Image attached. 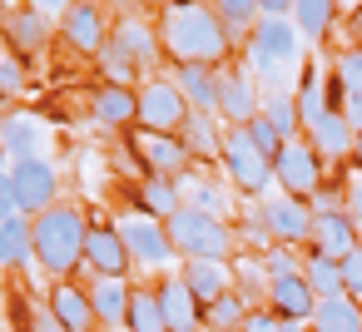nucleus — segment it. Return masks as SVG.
<instances>
[{"label": "nucleus", "mask_w": 362, "mask_h": 332, "mask_svg": "<svg viewBox=\"0 0 362 332\" xmlns=\"http://www.w3.org/2000/svg\"><path fill=\"white\" fill-rule=\"evenodd\" d=\"M164 233L174 243V253L184 258H218V263H233V228L214 213H199V208H179L174 218H164Z\"/></svg>", "instance_id": "nucleus-4"}, {"label": "nucleus", "mask_w": 362, "mask_h": 332, "mask_svg": "<svg viewBox=\"0 0 362 332\" xmlns=\"http://www.w3.org/2000/svg\"><path fill=\"white\" fill-rule=\"evenodd\" d=\"M85 292H90V302H95V317H100V327H115V322H124V312H129V287H124V278H95Z\"/></svg>", "instance_id": "nucleus-27"}, {"label": "nucleus", "mask_w": 362, "mask_h": 332, "mask_svg": "<svg viewBox=\"0 0 362 332\" xmlns=\"http://www.w3.org/2000/svg\"><path fill=\"white\" fill-rule=\"evenodd\" d=\"M139 114V95L134 90H119V85H100L95 90V119L100 124H134Z\"/></svg>", "instance_id": "nucleus-30"}, {"label": "nucleus", "mask_w": 362, "mask_h": 332, "mask_svg": "<svg viewBox=\"0 0 362 332\" xmlns=\"http://www.w3.org/2000/svg\"><path fill=\"white\" fill-rule=\"evenodd\" d=\"M248 312H253V307H248L243 292H223V297H214V302L204 307V327H209V332H238Z\"/></svg>", "instance_id": "nucleus-33"}, {"label": "nucleus", "mask_w": 362, "mask_h": 332, "mask_svg": "<svg viewBox=\"0 0 362 332\" xmlns=\"http://www.w3.org/2000/svg\"><path fill=\"white\" fill-rule=\"evenodd\" d=\"M179 332H209V327H179Z\"/></svg>", "instance_id": "nucleus-55"}, {"label": "nucleus", "mask_w": 362, "mask_h": 332, "mask_svg": "<svg viewBox=\"0 0 362 332\" xmlns=\"http://www.w3.org/2000/svg\"><path fill=\"white\" fill-rule=\"evenodd\" d=\"M258 11H263V16H278V20H288V16H293V0H258Z\"/></svg>", "instance_id": "nucleus-51"}, {"label": "nucleus", "mask_w": 362, "mask_h": 332, "mask_svg": "<svg viewBox=\"0 0 362 332\" xmlns=\"http://www.w3.org/2000/svg\"><path fill=\"white\" fill-rule=\"evenodd\" d=\"M174 85L189 100V109L218 114V70H209V65H174Z\"/></svg>", "instance_id": "nucleus-22"}, {"label": "nucleus", "mask_w": 362, "mask_h": 332, "mask_svg": "<svg viewBox=\"0 0 362 332\" xmlns=\"http://www.w3.org/2000/svg\"><path fill=\"white\" fill-rule=\"evenodd\" d=\"M110 40H115V45H119V50H124V55H129V60H134L139 70H154V65L164 60V45H159V30H154L149 20H119Z\"/></svg>", "instance_id": "nucleus-19"}, {"label": "nucleus", "mask_w": 362, "mask_h": 332, "mask_svg": "<svg viewBox=\"0 0 362 332\" xmlns=\"http://www.w3.org/2000/svg\"><path fill=\"white\" fill-rule=\"evenodd\" d=\"M223 169H228V179H233V189L238 194H248V198H258L268 184H273V159L253 144V134H248V124H238V129H228L223 134Z\"/></svg>", "instance_id": "nucleus-5"}, {"label": "nucleus", "mask_w": 362, "mask_h": 332, "mask_svg": "<svg viewBox=\"0 0 362 332\" xmlns=\"http://www.w3.org/2000/svg\"><path fill=\"white\" fill-rule=\"evenodd\" d=\"M293 100H298V119H303V134H308L327 114V75L317 65H308L303 80H298V90H293Z\"/></svg>", "instance_id": "nucleus-26"}, {"label": "nucleus", "mask_w": 362, "mask_h": 332, "mask_svg": "<svg viewBox=\"0 0 362 332\" xmlns=\"http://www.w3.org/2000/svg\"><path fill=\"white\" fill-rule=\"evenodd\" d=\"M0 149H6L11 159H40L35 149H40V124L35 119H6L0 124Z\"/></svg>", "instance_id": "nucleus-34"}, {"label": "nucleus", "mask_w": 362, "mask_h": 332, "mask_svg": "<svg viewBox=\"0 0 362 332\" xmlns=\"http://www.w3.org/2000/svg\"><path fill=\"white\" fill-rule=\"evenodd\" d=\"M179 189H184V203H189V208L214 213V218L228 223V198H223V189H214V184H189V179H179Z\"/></svg>", "instance_id": "nucleus-39"}, {"label": "nucleus", "mask_w": 362, "mask_h": 332, "mask_svg": "<svg viewBox=\"0 0 362 332\" xmlns=\"http://www.w3.org/2000/svg\"><path fill=\"white\" fill-rule=\"evenodd\" d=\"M347 35H352V45H362V0L352 6V16H347Z\"/></svg>", "instance_id": "nucleus-52"}, {"label": "nucleus", "mask_w": 362, "mask_h": 332, "mask_svg": "<svg viewBox=\"0 0 362 332\" xmlns=\"http://www.w3.org/2000/svg\"><path fill=\"white\" fill-rule=\"evenodd\" d=\"M6 35H11V45H16V50H35V45H45L50 25H45V16H40V11H16V16H11V25H6Z\"/></svg>", "instance_id": "nucleus-35"}, {"label": "nucleus", "mask_w": 362, "mask_h": 332, "mask_svg": "<svg viewBox=\"0 0 362 332\" xmlns=\"http://www.w3.org/2000/svg\"><path fill=\"white\" fill-rule=\"evenodd\" d=\"M332 75L342 80V90H347V95H362V45L342 50V55H337V70H332Z\"/></svg>", "instance_id": "nucleus-40"}, {"label": "nucleus", "mask_w": 362, "mask_h": 332, "mask_svg": "<svg viewBox=\"0 0 362 332\" xmlns=\"http://www.w3.org/2000/svg\"><path fill=\"white\" fill-rule=\"evenodd\" d=\"M134 6H159V11H164V6H169V0H134Z\"/></svg>", "instance_id": "nucleus-54"}, {"label": "nucleus", "mask_w": 362, "mask_h": 332, "mask_svg": "<svg viewBox=\"0 0 362 332\" xmlns=\"http://www.w3.org/2000/svg\"><path fill=\"white\" fill-rule=\"evenodd\" d=\"M263 114H268V124L283 139H303V119H298V100L293 95H268L263 100Z\"/></svg>", "instance_id": "nucleus-37"}, {"label": "nucleus", "mask_w": 362, "mask_h": 332, "mask_svg": "<svg viewBox=\"0 0 362 332\" xmlns=\"http://www.w3.org/2000/svg\"><path fill=\"white\" fill-rule=\"evenodd\" d=\"M11 213H21L16 208V189H11V174H0V223H6Z\"/></svg>", "instance_id": "nucleus-48"}, {"label": "nucleus", "mask_w": 362, "mask_h": 332, "mask_svg": "<svg viewBox=\"0 0 362 332\" xmlns=\"http://www.w3.org/2000/svg\"><path fill=\"white\" fill-rule=\"evenodd\" d=\"M154 297H159V307H164L169 332H179V327H204V307H199V297L184 287V278H159V283H154Z\"/></svg>", "instance_id": "nucleus-18"}, {"label": "nucleus", "mask_w": 362, "mask_h": 332, "mask_svg": "<svg viewBox=\"0 0 362 332\" xmlns=\"http://www.w3.org/2000/svg\"><path fill=\"white\" fill-rule=\"evenodd\" d=\"M352 164H357V174H362V134L352 139Z\"/></svg>", "instance_id": "nucleus-53"}, {"label": "nucleus", "mask_w": 362, "mask_h": 332, "mask_svg": "<svg viewBox=\"0 0 362 332\" xmlns=\"http://www.w3.org/2000/svg\"><path fill=\"white\" fill-rule=\"evenodd\" d=\"M337 20V0H293V25L303 40H327Z\"/></svg>", "instance_id": "nucleus-29"}, {"label": "nucleus", "mask_w": 362, "mask_h": 332, "mask_svg": "<svg viewBox=\"0 0 362 332\" xmlns=\"http://www.w3.org/2000/svg\"><path fill=\"white\" fill-rule=\"evenodd\" d=\"M179 278H184V287L199 297V307H209L214 297L233 292V263H218V258H184Z\"/></svg>", "instance_id": "nucleus-15"}, {"label": "nucleus", "mask_w": 362, "mask_h": 332, "mask_svg": "<svg viewBox=\"0 0 362 332\" xmlns=\"http://www.w3.org/2000/svg\"><path fill=\"white\" fill-rule=\"evenodd\" d=\"M308 332H362V302L352 297H322Z\"/></svg>", "instance_id": "nucleus-28"}, {"label": "nucleus", "mask_w": 362, "mask_h": 332, "mask_svg": "<svg viewBox=\"0 0 362 332\" xmlns=\"http://www.w3.org/2000/svg\"><path fill=\"white\" fill-rule=\"evenodd\" d=\"M342 114H347V124L362 134V95H347V105H342Z\"/></svg>", "instance_id": "nucleus-50"}, {"label": "nucleus", "mask_w": 362, "mask_h": 332, "mask_svg": "<svg viewBox=\"0 0 362 332\" xmlns=\"http://www.w3.org/2000/svg\"><path fill=\"white\" fill-rule=\"evenodd\" d=\"M179 139H184V149H189L194 164H214V159L223 154V134L214 129V114H204V109H194V114L184 119Z\"/></svg>", "instance_id": "nucleus-24"}, {"label": "nucleus", "mask_w": 362, "mask_h": 332, "mask_svg": "<svg viewBox=\"0 0 362 332\" xmlns=\"http://www.w3.org/2000/svg\"><path fill=\"white\" fill-rule=\"evenodd\" d=\"M115 228H119V238H124V248H129L134 263L164 268V263L174 258V243H169V233H164V218H154V213H144V208H129V213H119Z\"/></svg>", "instance_id": "nucleus-8"}, {"label": "nucleus", "mask_w": 362, "mask_h": 332, "mask_svg": "<svg viewBox=\"0 0 362 332\" xmlns=\"http://www.w3.org/2000/svg\"><path fill=\"white\" fill-rule=\"evenodd\" d=\"M263 223H268V238H273V243H283V248H308L317 213H313L308 198H288V194H283V198H268V203H263Z\"/></svg>", "instance_id": "nucleus-11"}, {"label": "nucleus", "mask_w": 362, "mask_h": 332, "mask_svg": "<svg viewBox=\"0 0 362 332\" xmlns=\"http://www.w3.org/2000/svg\"><path fill=\"white\" fill-rule=\"evenodd\" d=\"M214 16L223 20V30H228V35H243V30H253V25L263 20L258 0H214Z\"/></svg>", "instance_id": "nucleus-36"}, {"label": "nucleus", "mask_w": 362, "mask_h": 332, "mask_svg": "<svg viewBox=\"0 0 362 332\" xmlns=\"http://www.w3.org/2000/svg\"><path fill=\"white\" fill-rule=\"evenodd\" d=\"M25 332H70V327H65V322H60V317L50 312V302H45V307H35V312H30Z\"/></svg>", "instance_id": "nucleus-45"}, {"label": "nucleus", "mask_w": 362, "mask_h": 332, "mask_svg": "<svg viewBox=\"0 0 362 332\" xmlns=\"http://www.w3.org/2000/svg\"><path fill=\"white\" fill-rule=\"evenodd\" d=\"M263 273H268V283H273V278H293V273H303V258H293V248L273 243L268 258H263Z\"/></svg>", "instance_id": "nucleus-42"}, {"label": "nucleus", "mask_w": 362, "mask_h": 332, "mask_svg": "<svg viewBox=\"0 0 362 332\" xmlns=\"http://www.w3.org/2000/svg\"><path fill=\"white\" fill-rule=\"evenodd\" d=\"M273 184H278L288 198H313L317 189H327V184H322V159H317V149H313L308 139H288V144L278 149V159H273Z\"/></svg>", "instance_id": "nucleus-7"}, {"label": "nucleus", "mask_w": 362, "mask_h": 332, "mask_svg": "<svg viewBox=\"0 0 362 332\" xmlns=\"http://www.w3.org/2000/svg\"><path fill=\"white\" fill-rule=\"evenodd\" d=\"M303 139L317 149V159H322V164H327V159L337 164V159H352V139H357V129L347 124V114H342V109H327V114L303 134Z\"/></svg>", "instance_id": "nucleus-17"}, {"label": "nucleus", "mask_w": 362, "mask_h": 332, "mask_svg": "<svg viewBox=\"0 0 362 332\" xmlns=\"http://www.w3.org/2000/svg\"><path fill=\"white\" fill-rule=\"evenodd\" d=\"M303 278L313 283L317 302H322V297H347V287H342V263L327 258V253H313V248H308V258H303Z\"/></svg>", "instance_id": "nucleus-31"}, {"label": "nucleus", "mask_w": 362, "mask_h": 332, "mask_svg": "<svg viewBox=\"0 0 362 332\" xmlns=\"http://www.w3.org/2000/svg\"><path fill=\"white\" fill-rule=\"evenodd\" d=\"M298 60H303V35H298L293 16H288V20L263 16V20L253 25V35H248V65H253V80L273 85V95H288V75L298 70Z\"/></svg>", "instance_id": "nucleus-3"}, {"label": "nucleus", "mask_w": 362, "mask_h": 332, "mask_svg": "<svg viewBox=\"0 0 362 332\" xmlns=\"http://www.w3.org/2000/svg\"><path fill=\"white\" fill-rule=\"evenodd\" d=\"M357 243H362V238H357V223L337 208V213H317V223H313V243H308V248H313V253H327V258L342 263Z\"/></svg>", "instance_id": "nucleus-20"}, {"label": "nucleus", "mask_w": 362, "mask_h": 332, "mask_svg": "<svg viewBox=\"0 0 362 332\" xmlns=\"http://www.w3.org/2000/svg\"><path fill=\"white\" fill-rule=\"evenodd\" d=\"M50 312H55L70 332H95V327H100L90 292H85V287H75V283H55V287H50Z\"/></svg>", "instance_id": "nucleus-21"}, {"label": "nucleus", "mask_w": 362, "mask_h": 332, "mask_svg": "<svg viewBox=\"0 0 362 332\" xmlns=\"http://www.w3.org/2000/svg\"><path fill=\"white\" fill-rule=\"evenodd\" d=\"M124 327H129V332H169V322H164V307H159L154 287H129Z\"/></svg>", "instance_id": "nucleus-32"}, {"label": "nucleus", "mask_w": 362, "mask_h": 332, "mask_svg": "<svg viewBox=\"0 0 362 332\" xmlns=\"http://www.w3.org/2000/svg\"><path fill=\"white\" fill-rule=\"evenodd\" d=\"M95 60H100V70H105V85L134 90V70H139V65H134V60H129V55H124V50H119L115 40H110V45H105V50H100Z\"/></svg>", "instance_id": "nucleus-38"}, {"label": "nucleus", "mask_w": 362, "mask_h": 332, "mask_svg": "<svg viewBox=\"0 0 362 332\" xmlns=\"http://www.w3.org/2000/svg\"><path fill=\"white\" fill-rule=\"evenodd\" d=\"M342 213L357 223V233H362V174L347 184V194H342Z\"/></svg>", "instance_id": "nucleus-46"}, {"label": "nucleus", "mask_w": 362, "mask_h": 332, "mask_svg": "<svg viewBox=\"0 0 362 332\" xmlns=\"http://www.w3.org/2000/svg\"><path fill=\"white\" fill-rule=\"evenodd\" d=\"M11 189H16V208L21 213H45V208H55L60 198V179H55V164H45V159H16V169H11Z\"/></svg>", "instance_id": "nucleus-10"}, {"label": "nucleus", "mask_w": 362, "mask_h": 332, "mask_svg": "<svg viewBox=\"0 0 362 332\" xmlns=\"http://www.w3.org/2000/svg\"><path fill=\"white\" fill-rule=\"evenodd\" d=\"M75 6V0H30V11H40V16H65Z\"/></svg>", "instance_id": "nucleus-49"}, {"label": "nucleus", "mask_w": 362, "mask_h": 332, "mask_svg": "<svg viewBox=\"0 0 362 332\" xmlns=\"http://www.w3.org/2000/svg\"><path fill=\"white\" fill-rule=\"evenodd\" d=\"M30 258H35V218L11 213L6 223H0V263H6V268H25Z\"/></svg>", "instance_id": "nucleus-25"}, {"label": "nucleus", "mask_w": 362, "mask_h": 332, "mask_svg": "<svg viewBox=\"0 0 362 332\" xmlns=\"http://www.w3.org/2000/svg\"><path fill=\"white\" fill-rule=\"evenodd\" d=\"M342 287H347V297H352V302H362V243L342 258Z\"/></svg>", "instance_id": "nucleus-43"}, {"label": "nucleus", "mask_w": 362, "mask_h": 332, "mask_svg": "<svg viewBox=\"0 0 362 332\" xmlns=\"http://www.w3.org/2000/svg\"><path fill=\"white\" fill-rule=\"evenodd\" d=\"M11 90H21V65L11 55H0V95H11Z\"/></svg>", "instance_id": "nucleus-47"}, {"label": "nucleus", "mask_w": 362, "mask_h": 332, "mask_svg": "<svg viewBox=\"0 0 362 332\" xmlns=\"http://www.w3.org/2000/svg\"><path fill=\"white\" fill-rule=\"evenodd\" d=\"M268 307H273L283 322H313V312H317V292H313V283H308L303 273H293V278H273V283H268Z\"/></svg>", "instance_id": "nucleus-16"}, {"label": "nucleus", "mask_w": 362, "mask_h": 332, "mask_svg": "<svg viewBox=\"0 0 362 332\" xmlns=\"http://www.w3.org/2000/svg\"><path fill=\"white\" fill-rule=\"evenodd\" d=\"M134 95H139L134 129H149V134H179V129H184V119L194 114L174 80H149V85H139Z\"/></svg>", "instance_id": "nucleus-6"}, {"label": "nucleus", "mask_w": 362, "mask_h": 332, "mask_svg": "<svg viewBox=\"0 0 362 332\" xmlns=\"http://www.w3.org/2000/svg\"><path fill=\"white\" fill-rule=\"evenodd\" d=\"M60 35L80 50V55H100L110 45V30H105V11L95 0H75V6L60 16Z\"/></svg>", "instance_id": "nucleus-13"}, {"label": "nucleus", "mask_w": 362, "mask_h": 332, "mask_svg": "<svg viewBox=\"0 0 362 332\" xmlns=\"http://www.w3.org/2000/svg\"><path fill=\"white\" fill-rule=\"evenodd\" d=\"M159 30V45L174 65H209V70H223L228 50H233V35L223 30V20L214 16V6L204 0H169L154 20Z\"/></svg>", "instance_id": "nucleus-1"}, {"label": "nucleus", "mask_w": 362, "mask_h": 332, "mask_svg": "<svg viewBox=\"0 0 362 332\" xmlns=\"http://www.w3.org/2000/svg\"><path fill=\"white\" fill-rule=\"evenodd\" d=\"M85 268H90L95 278H124V273L134 268V258H129V248H124V238H119V228H115V223H95V218H90Z\"/></svg>", "instance_id": "nucleus-12"}, {"label": "nucleus", "mask_w": 362, "mask_h": 332, "mask_svg": "<svg viewBox=\"0 0 362 332\" xmlns=\"http://www.w3.org/2000/svg\"><path fill=\"white\" fill-rule=\"evenodd\" d=\"M248 134H253V144H258V149H263L268 159H278V149L288 144V139H283V134H278V129L268 124V114H263V109H258V114L248 119Z\"/></svg>", "instance_id": "nucleus-41"}, {"label": "nucleus", "mask_w": 362, "mask_h": 332, "mask_svg": "<svg viewBox=\"0 0 362 332\" xmlns=\"http://www.w3.org/2000/svg\"><path fill=\"white\" fill-rule=\"evenodd\" d=\"M258 109H263V100H258L248 70H218V114L228 119V129L248 124Z\"/></svg>", "instance_id": "nucleus-14"}, {"label": "nucleus", "mask_w": 362, "mask_h": 332, "mask_svg": "<svg viewBox=\"0 0 362 332\" xmlns=\"http://www.w3.org/2000/svg\"><path fill=\"white\" fill-rule=\"evenodd\" d=\"M85 238H90L85 208L55 203V208L35 213V263H40L55 283H70V273L85 263Z\"/></svg>", "instance_id": "nucleus-2"}, {"label": "nucleus", "mask_w": 362, "mask_h": 332, "mask_svg": "<svg viewBox=\"0 0 362 332\" xmlns=\"http://www.w3.org/2000/svg\"><path fill=\"white\" fill-rule=\"evenodd\" d=\"M134 208L154 213V218H174L184 208V189L179 179H164V174H144L139 189H134Z\"/></svg>", "instance_id": "nucleus-23"}, {"label": "nucleus", "mask_w": 362, "mask_h": 332, "mask_svg": "<svg viewBox=\"0 0 362 332\" xmlns=\"http://www.w3.org/2000/svg\"><path fill=\"white\" fill-rule=\"evenodd\" d=\"M0 6H16V0H0Z\"/></svg>", "instance_id": "nucleus-56"}, {"label": "nucleus", "mask_w": 362, "mask_h": 332, "mask_svg": "<svg viewBox=\"0 0 362 332\" xmlns=\"http://www.w3.org/2000/svg\"><path fill=\"white\" fill-rule=\"evenodd\" d=\"M129 149L134 159L144 164V174H164V179H189V149L179 134H149V129H134L129 134Z\"/></svg>", "instance_id": "nucleus-9"}, {"label": "nucleus", "mask_w": 362, "mask_h": 332, "mask_svg": "<svg viewBox=\"0 0 362 332\" xmlns=\"http://www.w3.org/2000/svg\"><path fill=\"white\" fill-rule=\"evenodd\" d=\"M238 332H283V317L273 312V307H253L248 317H243V327Z\"/></svg>", "instance_id": "nucleus-44"}]
</instances>
